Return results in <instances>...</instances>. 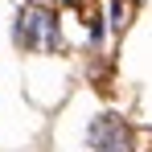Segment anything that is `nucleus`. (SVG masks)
Instances as JSON below:
<instances>
[{"mask_svg": "<svg viewBox=\"0 0 152 152\" xmlns=\"http://www.w3.org/2000/svg\"><path fill=\"white\" fill-rule=\"evenodd\" d=\"M17 37L25 45H33V50H53L58 45V25H53V17L45 8H29L21 29H17Z\"/></svg>", "mask_w": 152, "mask_h": 152, "instance_id": "f257e3e1", "label": "nucleus"}, {"mask_svg": "<svg viewBox=\"0 0 152 152\" xmlns=\"http://www.w3.org/2000/svg\"><path fill=\"white\" fill-rule=\"evenodd\" d=\"M91 148L95 152H132V132L115 115H103L91 127Z\"/></svg>", "mask_w": 152, "mask_h": 152, "instance_id": "f03ea898", "label": "nucleus"}]
</instances>
